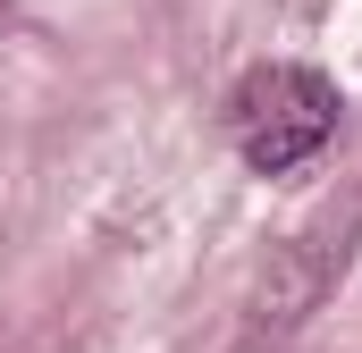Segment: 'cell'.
<instances>
[{
	"label": "cell",
	"instance_id": "obj_1",
	"mask_svg": "<svg viewBox=\"0 0 362 353\" xmlns=\"http://www.w3.org/2000/svg\"><path fill=\"white\" fill-rule=\"evenodd\" d=\"M228 135H236L245 169L286 176V169H303V160L337 135V85H329L320 68H303V59H270V68H253V76L236 85Z\"/></svg>",
	"mask_w": 362,
	"mask_h": 353
}]
</instances>
